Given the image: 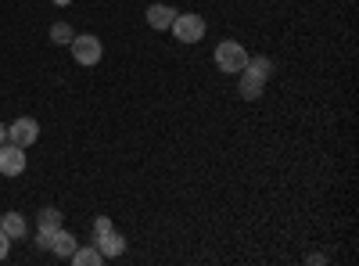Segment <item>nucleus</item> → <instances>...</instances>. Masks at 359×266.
<instances>
[{"label":"nucleus","mask_w":359,"mask_h":266,"mask_svg":"<svg viewBox=\"0 0 359 266\" xmlns=\"http://www.w3.org/2000/svg\"><path fill=\"white\" fill-rule=\"evenodd\" d=\"M169 29H172V36H176L180 44H198V40L205 36V18L194 15V11H187V15H176Z\"/></svg>","instance_id":"1"},{"label":"nucleus","mask_w":359,"mask_h":266,"mask_svg":"<svg viewBox=\"0 0 359 266\" xmlns=\"http://www.w3.org/2000/svg\"><path fill=\"white\" fill-rule=\"evenodd\" d=\"M72 47V58H76V62L79 65H97L101 62V54H104V47H101V40L94 36V33H76V40L69 44Z\"/></svg>","instance_id":"2"},{"label":"nucleus","mask_w":359,"mask_h":266,"mask_svg":"<svg viewBox=\"0 0 359 266\" xmlns=\"http://www.w3.org/2000/svg\"><path fill=\"white\" fill-rule=\"evenodd\" d=\"M216 65H219L223 72H241V69L248 65V51L237 44V40H223V44L216 47Z\"/></svg>","instance_id":"3"},{"label":"nucleus","mask_w":359,"mask_h":266,"mask_svg":"<svg viewBox=\"0 0 359 266\" xmlns=\"http://www.w3.org/2000/svg\"><path fill=\"white\" fill-rule=\"evenodd\" d=\"M40 137V123L33 119V115H18V119L8 126V140L18 144V147H29V144H36Z\"/></svg>","instance_id":"4"},{"label":"nucleus","mask_w":359,"mask_h":266,"mask_svg":"<svg viewBox=\"0 0 359 266\" xmlns=\"http://www.w3.org/2000/svg\"><path fill=\"white\" fill-rule=\"evenodd\" d=\"M25 173V147L4 140L0 144V176H22Z\"/></svg>","instance_id":"5"},{"label":"nucleus","mask_w":359,"mask_h":266,"mask_svg":"<svg viewBox=\"0 0 359 266\" xmlns=\"http://www.w3.org/2000/svg\"><path fill=\"white\" fill-rule=\"evenodd\" d=\"M97 252H101L104 259H115V255H123V252H126V241H123V234H118L115 227H111L108 234H97Z\"/></svg>","instance_id":"6"},{"label":"nucleus","mask_w":359,"mask_h":266,"mask_svg":"<svg viewBox=\"0 0 359 266\" xmlns=\"http://www.w3.org/2000/svg\"><path fill=\"white\" fill-rule=\"evenodd\" d=\"M76 245H79V241H76V234H69L65 227H57V230L50 234V252H54V255H62V259H69V255L76 252Z\"/></svg>","instance_id":"7"},{"label":"nucleus","mask_w":359,"mask_h":266,"mask_svg":"<svg viewBox=\"0 0 359 266\" xmlns=\"http://www.w3.org/2000/svg\"><path fill=\"white\" fill-rule=\"evenodd\" d=\"M172 18H176V8H169V4H151L147 8V25L158 29V33H165V29L172 25Z\"/></svg>","instance_id":"8"},{"label":"nucleus","mask_w":359,"mask_h":266,"mask_svg":"<svg viewBox=\"0 0 359 266\" xmlns=\"http://www.w3.org/2000/svg\"><path fill=\"white\" fill-rule=\"evenodd\" d=\"M0 230H4L11 241H18V238H25L29 223H25V216H22V213H0Z\"/></svg>","instance_id":"9"},{"label":"nucleus","mask_w":359,"mask_h":266,"mask_svg":"<svg viewBox=\"0 0 359 266\" xmlns=\"http://www.w3.org/2000/svg\"><path fill=\"white\" fill-rule=\"evenodd\" d=\"M262 86H266V79H262V76H255V72L241 69V83H237V91H241V98H245V101L262 98Z\"/></svg>","instance_id":"10"},{"label":"nucleus","mask_w":359,"mask_h":266,"mask_svg":"<svg viewBox=\"0 0 359 266\" xmlns=\"http://www.w3.org/2000/svg\"><path fill=\"white\" fill-rule=\"evenodd\" d=\"M36 227H40V234H47V238H50V234L62 227V213L47 205V209H40V216H36Z\"/></svg>","instance_id":"11"},{"label":"nucleus","mask_w":359,"mask_h":266,"mask_svg":"<svg viewBox=\"0 0 359 266\" xmlns=\"http://www.w3.org/2000/svg\"><path fill=\"white\" fill-rule=\"evenodd\" d=\"M69 259H72L76 266H101V262H104V255L97 252V245H94V248H79V245H76V252H72Z\"/></svg>","instance_id":"12"},{"label":"nucleus","mask_w":359,"mask_h":266,"mask_svg":"<svg viewBox=\"0 0 359 266\" xmlns=\"http://www.w3.org/2000/svg\"><path fill=\"white\" fill-rule=\"evenodd\" d=\"M76 40V29L69 22H54L50 25V44H72Z\"/></svg>","instance_id":"13"},{"label":"nucleus","mask_w":359,"mask_h":266,"mask_svg":"<svg viewBox=\"0 0 359 266\" xmlns=\"http://www.w3.org/2000/svg\"><path fill=\"white\" fill-rule=\"evenodd\" d=\"M245 69H248V72H255V76H262V79H269L277 65L269 62V58H262V54H259V58H248V65H245Z\"/></svg>","instance_id":"14"},{"label":"nucleus","mask_w":359,"mask_h":266,"mask_svg":"<svg viewBox=\"0 0 359 266\" xmlns=\"http://www.w3.org/2000/svg\"><path fill=\"white\" fill-rule=\"evenodd\" d=\"M108 230H111V220L108 216H97L94 220V238H97V234H108Z\"/></svg>","instance_id":"15"},{"label":"nucleus","mask_w":359,"mask_h":266,"mask_svg":"<svg viewBox=\"0 0 359 266\" xmlns=\"http://www.w3.org/2000/svg\"><path fill=\"white\" fill-rule=\"evenodd\" d=\"M8 248H11V238L4 230H0V259H8Z\"/></svg>","instance_id":"16"},{"label":"nucleus","mask_w":359,"mask_h":266,"mask_svg":"<svg viewBox=\"0 0 359 266\" xmlns=\"http://www.w3.org/2000/svg\"><path fill=\"white\" fill-rule=\"evenodd\" d=\"M4 140H8V126H4V123H0V144H4Z\"/></svg>","instance_id":"17"},{"label":"nucleus","mask_w":359,"mask_h":266,"mask_svg":"<svg viewBox=\"0 0 359 266\" xmlns=\"http://www.w3.org/2000/svg\"><path fill=\"white\" fill-rule=\"evenodd\" d=\"M54 4H57V8H65V4H72V0H54Z\"/></svg>","instance_id":"18"}]
</instances>
